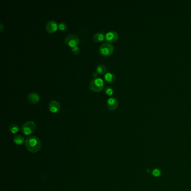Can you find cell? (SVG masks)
Masks as SVG:
<instances>
[{
  "instance_id": "obj_1",
  "label": "cell",
  "mask_w": 191,
  "mask_h": 191,
  "mask_svg": "<svg viewBox=\"0 0 191 191\" xmlns=\"http://www.w3.org/2000/svg\"><path fill=\"white\" fill-rule=\"evenodd\" d=\"M25 146L30 153H37L41 149V142L38 137L34 136H30L25 140Z\"/></svg>"
},
{
  "instance_id": "obj_2",
  "label": "cell",
  "mask_w": 191,
  "mask_h": 191,
  "mask_svg": "<svg viewBox=\"0 0 191 191\" xmlns=\"http://www.w3.org/2000/svg\"><path fill=\"white\" fill-rule=\"evenodd\" d=\"M104 82L102 78L100 77L94 78L91 81L89 84V88L94 92H99L104 88Z\"/></svg>"
},
{
  "instance_id": "obj_3",
  "label": "cell",
  "mask_w": 191,
  "mask_h": 191,
  "mask_svg": "<svg viewBox=\"0 0 191 191\" xmlns=\"http://www.w3.org/2000/svg\"><path fill=\"white\" fill-rule=\"evenodd\" d=\"M36 124L33 121L25 122L21 127L22 134L26 136H29L34 134L36 130Z\"/></svg>"
},
{
  "instance_id": "obj_4",
  "label": "cell",
  "mask_w": 191,
  "mask_h": 191,
  "mask_svg": "<svg viewBox=\"0 0 191 191\" xmlns=\"http://www.w3.org/2000/svg\"><path fill=\"white\" fill-rule=\"evenodd\" d=\"M99 51L101 55L104 56H109L113 53L114 51V47L109 43H103L100 46Z\"/></svg>"
},
{
  "instance_id": "obj_5",
  "label": "cell",
  "mask_w": 191,
  "mask_h": 191,
  "mask_svg": "<svg viewBox=\"0 0 191 191\" xmlns=\"http://www.w3.org/2000/svg\"><path fill=\"white\" fill-rule=\"evenodd\" d=\"M65 41L67 45L72 48L79 44L80 39L78 38V37L75 34H70L66 37V38L65 39Z\"/></svg>"
},
{
  "instance_id": "obj_6",
  "label": "cell",
  "mask_w": 191,
  "mask_h": 191,
  "mask_svg": "<svg viewBox=\"0 0 191 191\" xmlns=\"http://www.w3.org/2000/svg\"><path fill=\"white\" fill-rule=\"evenodd\" d=\"M118 34L113 30L108 32L107 33H106L105 36V40L109 43H115L118 39Z\"/></svg>"
},
{
  "instance_id": "obj_7",
  "label": "cell",
  "mask_w": 191,
  "mask_h": 191,
  "mask_svg": "<svg viewBox=\"0 0 191 191\" xmlns=\"http://www.w3.org/2000/svg\"><path fill=\"white\" fill-rule=\"evenodd\" d=\"M58 28V25L57 22L55 21V20H51L48 21L45 26V29L47 32L48 33H53Z\"/></svg>"
},
{
  "instance_id": "obj_8",
  "label": "cell",
  "mask_w": 191,
  "mask_h": 191,
  "mask_svg": "<svg viewBox=\"0 0 191 191\" xmlns=\"http://www.w3.org/2000/svg\"><path fill=\"white\" fill-rule=\"evenodd\" d=\"M48 108L52 113H57L61 109L60 103L57 100H53L49 102L48 104Z\"/></svg>"
},
{
  "instance_id": "obj_9",
  "label": "cell",
  "mask_w": 191,
  "mask_h": 191,
  "mask_svg": "<svg viewBox=\"0 0 191 191\" xmlns=\"http://www.w3.org/2000/svg\"><path fill=\"white\" fill-rule=\"evenodd\" d=\"M118 101L117 98L112 97L108 99L107 100V107L110 111L115 110L118 106Z\"/></svg>"
},
{
  "instance_id": "obj_10",
  "label": "cell",
  "mask_w": 191,
  "mask_h": 191,
  "mask_svg": "<svg viewBox=\"0 0 191 191\" xmlns=\"http://www.w3.org/2000/svg\"><path fill=\"white\" fill-rule=\"evenodd\" d=\"M27 100L31 104H37L40 100V96L37 93H30L27 96Z\"/></svg>"
},
{
  "instance_id": "obj_11",
  "label": "cell",
  "mask_w": 191,
  "mask_h": 191,
  "mask_svg": "<svg viewBox=\"0 0 191 191\" xmlns=\"http://www.w3.org/2000/svg\"><path fill=\"white\" fill-rule=\"evenodd\" d=\"M115 76L113 73L107 72L105 74L104 76V80L108 84L113 83L115 80Z\"/></svg>"
},
{
  "instance_id": "obj_12",
  "label": "cell",
  "mask_w": 191,
  "mask_h": 191,
  "mask_svg": "<svg viewBox=\"0 0 191 191\" xmlns=\"http://www.w3.org/2000/svg\"><path fill=\"white\" fill-rule=\"evenodd\" d=\"M104 32L101 31L99 33H96L94 34L93 37V39L96 42H100L103 40V39H104Z\"/></svg>"
},
{
  "instance_id": "obj_13",
  "label": "cell",
  "mask_w": 191,
  "mask_h": 191,
  "mask_svg": "<svg viewBox=\"0 0 191 191\" xmlns=\"http://www.w3.org/2000/svg\"><path fill=\"white\" fill-rule=\"evenodd\" d=\"M14 142H15L16 145L20 146V145H22L24 143H25V141L24 138L22 136L17 135L14 137Z\"/></svg>"
},
{
  "instance_id": "obj_14",
  "label": "cell",
  "mask_w": 191,
  "mask_h": 191,
  "mask_svg": "<svg viewBox=\"0 0 191 191\" xmlns=\"http://www.w3.org/2000/svg\"><path fill=\"white\" fill-rule=\"evenodd\" d=\"M107 71V67L104 65H100L97 66L96 68V72L100 75L104 74Z\"/></svg>"
},
{
  "instance_id": "obj_15",
  "label": "cell",
  "mask_w": 191,
  "mask_h": 191,
  "mask_svg": "<svg viewBox=\"0 0 191 191\" xmlns=\"http://www.w3.org/2000/svg\"><path fill=\"white\" fill-rule=\"evenodd\" d=\"M19 126L16 124H12L9 127V131L12 134H16L19 131Z\"/></svg>"
},
{
  "instance_id": "obj_16",
  "label": "cell",
  "mask_w": 191,
  "mask_h": 191,
  "mask_svg": "<svg viewBox=\"0 0 191 191\" xmlns=\"http://www.w3.org/2000/svg\"><path fill=\"white\" fill-rule=\"evenodd\" d=\"M58 28L61 31H65L67 29V25L65 22H61L58 24Z\"/></svg>"
},
{
  "instance_id": "obj_17",
  "label": "cell",
  "mask_w": 191,
  "mask_h": 191,
  "mask_svg": "<svg viewBox=\"0 0 191 191\" xmlns=\"http://www.w3.org/2000/svg\"><path fill=\"white\" fill-rule=\"evenodd\" d=\"M105 93L108 96H112L114 93V90L111 86H107L105 89Z\"/></svg>"
},
{
  "instance_id": "obj_18",
  "label": "cell",
  "mask_w": 191,
  "mask_h": 191,
  "mask_svg": "<svg viewBox=\"0 0 191 191\" xmlns=\"http://www.w3.org/2000/svg\"><path fill=\"white\" fill-rule=\"evenodd\" d=\"M153 175L154 176V177H160L161 174V172L160 171V169H154L153 171Z\"/></svg>"
},
{
  "instance_id": "obj_19",
  "label": "cell",
  "mask_w": 191,
  "mask_h": 191,
  "mask_svg": "<svg viewBox=\"0 0 191 191\" xmlns=\"http://www.w3.org/2000/svg\"><path fill=\"white\" fill-rule=\"evenodd\" d=\"M72 53L74 54V55H77L79 52V47L78 45H76L74 47L72 48V49H71Z\"/></svg>"
},
{
  "instance_id": "obj_20",
  "label": "cell",
  "mask_w": 191,
  "mask_h": 191,
  "mask_svg": "<svg viewBox=\"0 0 191 191\" xmlns=\"http://www.w3.org/2000/svg\"><path fill=\"white\" fill-rule=\"evenodd\" d=\"M97 75H98V74H97V72H94L93 73V76H94V77H95V78L97 77Z\"/></svg>"
},
{
  "instance_id": "obj_21",
  "label": "cell",
  "mask_w": 191,
  "mask_h": 191,
  "mask_svg": "<svg viewBox=\"0 0 191 191\" xmlns=\"http://www.w3.org/2000/svg\"><path fill=\"white\" fill-rule=\"evenodd\" d=\"M0 26H1V32H2V31H3V24H2V23H1L0 24Z\"/></svg>"
}]
</instances>
